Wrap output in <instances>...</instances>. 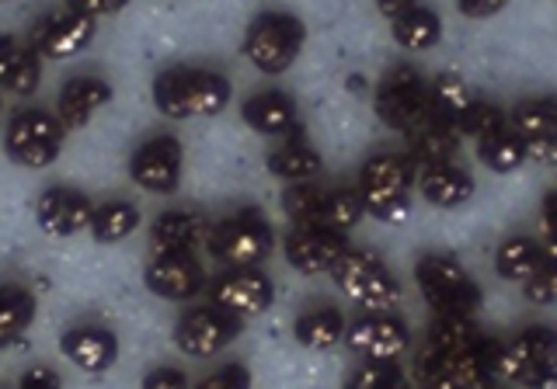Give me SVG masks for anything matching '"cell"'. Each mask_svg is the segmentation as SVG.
Segmentation results:
<instances>
[{
	"instance_id": "cell-1",
	"label": "cell",
	"mask_w": 557,
	"mask_h": 389,
	"mask_svg": "<svg viewBox=\"0 0 557 389\" xmlns=\"http://www.w3.org/2000/svg\"><path fill=\"white\" fill-rule=\"evenodd\" d=\"M231 80L206 66H171L153 80L157 112L174 122L220 115L231 104Z\"/></svg>"
},
{
	"instance_id": "cell-2",
	"label": "cell",
	"mask_w": 557,
	"mask_h": 389,
	"mask_svg": "<svg viewBox=\"0 0 557 389\" xmlns=\"http://www.w3.org/2000/svg\"><path fill=\"white\" fill-rule=\"evenodd\" d=\"M418 292L432 306L435 316H470L474 321L481 310V286L467 275L460 258L453 254H422L414 264Z\"/></svg>"
},
{
	"instance_id": "cell-3",
	"label": "cell",
	"mask_w": 557,
	"mask_h": 389,
	"mask_svg": "<svg viewBox=\"0 0 557 389\" xmlns=\"http://www.w3.org/2000/svg\"><path fill=\"white\" fill-rule=\"evenodd\" d=\"M498 379H509L522 389H554L557 386V330L533 324L509 344H498L495 359Z\"/></svg>"
},
{
	"instance_id": "cell-4",
	"label": "cell",
	"mask_w": 557,
	"mask_h": 389,
	"mask_svg": "<svg viewBox=\"0 0 557 389\" xmlns=\"http://www.w3.org/2000/svg\"><path fill=\"white\" fill-rule=\"evenodd\" d=\"M307 28L289 11H265L244 32V57L265 77H278L296 63L304 52Z\"/></svg>"
},
{
	"instance_id": "cell-5",
	"label": "cell",
	"mask_w": 557,
	"mask_h": 389,
	"mask_svg": "<svg viewBox=\"0 0 557 389\" xmlns=\"http://www.w3.org/2000/svg\"><path fill=\"white\" fill-rule=\"evenodd\" d=\"M327 275L338 286V292L345 299H352V303L362 306V310L383 313V310H391L400 299V286H397L394 272L373 251L348 247V251L335 261V268H331Z\"/></svg>"
},
{
	"instance_id": "cell-6",
	"label": "cell",
	"mask_w": 557,
	"mask_h": 389,
	"mask_svg": "<svg viewBox=\"0 0 557 389\" xmlns=\"http://www.w3.org/2000/svg\"><path fill=\"white\" fill-rule=\"evenodd\" d=\"M373 109L380 122L394 133H411L432 115V91L429 80L422 77V70H414L411 63H397L387 70L376 87V101Z\"/></svg>"
},
{
	"instance_id": "cell-7",
	"label": "cell",
	"mask_w": 557,
	"mask_h": 389,
	"mask_svg": "<svg viewBox=\"0 0 557 389\" xmlns=\"http://www.w3.org/2000/svg\"><path fill=\"white\" fill-rule=\"evenodd\" d=\"M63 126L60 118L46 109H22L14 112L4 129V150L17 167L46 171L60 161L63 153Z\"/></svg>"
},
{
	"instance_id": "cell-8",
	"label": "cell",
	"mask_w": 557,
	"mask_h": 389,
	"mask_svg": "<svg viewBox=\"0 0 557 389\" xmlns=\"http://www.w3.org/2000/svg\"><path fill=\"white\" fill-rule=\"evenodd\" d=\"M209 243H213V254L223 268H261V261L275 251V229L265 219V212L240 209L216 223Z\"/></svg>"
},
{
	"instance_id": "cell-9",
	"label": "cell",
	"mask_w": 557,
	"mask_h": 389,
	"mask_svg": "<svg viewBox=\"0 0 557 389\" xmlns=\"http://www.w3.org/2000/svg\"><path fill=\"white\" fill-rule=\"evenodd\" d=\"M240 330L244 321H237L234 313H226L213 303L191 306L174 324V348L188 359H216L223 355V348H231L237 341Z\"/></svg>"
},
{
	"instance_id": "cell-10",
	"label": "cell",
	"mask_w": 557,
	"mask_h": 389,
	"mask_svg": "<svg viewBox=\"0 0 557 389\" xmlns=\"http://www.w3.org/2000/svg\"><path fill=\"white\" fill-rule=\"evenodd\" d=\"M345 344L362 362H400L411 348V330L394 313H370L345 327Z\"/></svg>"
},
{
	"instance_id": "cell-11",
	"label": "cell",
	"mask_w": 557,
	"mask_h": 389,
	"mask_svg": "<svg viewBox=\"0 0 557 389\" xmlns=\"http://www.w3.org/2000/svg\"><path fill=\"white\" fill-rule=\"evenodd\" d=\"M209 296L213 306L234 313L237 321H251L275 303V286L261 268H223L209 281Z\"/></svg>"
},
{
	"instance_id": "cell-12",
	"label": "cell",
	"mask_w": 557,
	"mask_h": 389,
	"mask_svg": "<svg viewBox=\"0 0 557 389\" xmlns=\"http://www.w3.org/2000/svg\"><path fill=\"white\" fill-rule=\"evenodd\" d=\"M348 251V234L327 226H293L283 240L286 264L300 275H327L335 261Z\"/></svg>"
},
{
	"instance_id": "cell-13",
	"label": "cell",
	"mask_w": 557,
	"mask_h": 389,
	"mask_svg": "<svg viewBox=\"0 0 557 389\" xmlns=\"http://www.w3.org/2000/svg\"><path fill=\"white\" fill-rule=\"evenodd\" d=\"M144 281L153 296L171 299V303H188V299H196L206 289V268L191 251L150 254L144 268Z\"/></svg>"
},
{
	"instance_id": "cell-14",
	"label": "cell",
	"mask_w": 557,
	"mask_h": 389,
	"mask_svg": "<svg viewBox=\"0 0 557 389\" xmlns=\"http://www.w3.org/2000/svg\"><path fill=\"white\" fill-rule=\"evenodd\" d=\"M182 143L174 136H150L129 161V178L153 195H171L182 181Z\"/></svg>"
},
{
	"instance_id": "cell-15",
	"label": "cell",
	"mask_w": 557,
	"mask_h": 389,
	"mask_svg": "<svg viewBox=\"0 0 557 389\" xmlns=\"http://www.w3.org/2000/svg\"><path fill=\"white\" fill-rule=\"evenodd\" d=\"M95 17H84L77 11H63V14H49L42 22H35L32 28V49L46 60H74L91 46L95 39Z\"/></svg>"
},
{
	"instance_id": "cell-16",
	"label": "cell",
	"mask_w": 557,
	"mask_h": 389,
	"mask_svg": "<svg viewBox=\"0 0 557 389\" xmlns=\"http://www.w3.org/2000/svg\"><path fill=\"white\" fill-rule=\"evenodd\" d=\"M95 205L84 191L77 188H63L52 185L39 195V205H35V219H39L42 234L49 237H74L81 229L91 226Z\"/></svg>"
},
{
	"instance_id": "cell-17",
	"label": "cell",
	"mask_w": 557,
	"mask_h": 389,
	"mask_svg": "<svg viewBox=\"0 0 557 389\" xmlns=\"http://www.w3.org/2000/svg\"><path fill=\"white\" fill-rule=\"evenodd\" d=\"M60 351L66 362H74L81 373H91L101 376L119 362V338L109 327H98V324H81V327H70L63 338H60Z\"/></svg>"
},
{
	"instance_id": "cell-18",
	"label": "cell",
	"mask_w": 557,
	"mask_h": 389,
	"mask_svg": "<svg viewBox=\"0 0 557 389\" xmlns=\"http://www.w3.org/2000/svg\"><path fill=\"white\" fill-rule=\"evenodd\" d=\"M478 338H481V330L470 316H435L429 327V341L422 348V355H418V379L429 376L432 368L443 365L446 359L467 351Z\"/></svg>"
},
{
	"instance_id": "cell-19",
	"label": "cell",
	"mask_w": 557,
	"mask_h": 389,
	"mask_svg": "<svg viewBox=\"0 0 557 389\" xmlns=\"http://www.w3.org/2000/svg\"><path fill=\"white\" fill-rule=\"evenodd\" d=\"M112 101V84L101 77H74L57 98V118L63 129H84L87 122Z\"/></svg>"
},
{
	"instance_id": "cell-20",
	"label": "cell",
	"mask_w": 557,
	"mask_h": 389,
	"mask_svg": "<svg viewBox=\"0 0 557 389\" xmlns=\"http://www.w3.org/2000/svg\"><path fill=\"white\" fill-rule=\"evenodd\" d=\"M414 188L422 191V199L435 209H460L463 202L474 199V178L457 164L418 167Z\"/></svg>"
},
{
	"instance_id": "cell-21",
	"label": "cell",
	"mask_w": 557,
	"mask_h": 389,
	"mask_svg": "<svg viewBox=\"0 0 557 389\" xmlns=\"http://www.w3.org/2000/svg\"><path fill=\"white\" fill-rule=\"evenodd\" d=\"M321 167H324L321 153L307 143V136H304L300 126L289 129L283 143H278V147L269 153V171H272V178L286 181V185H304V181H310V178H318Z\"/></svg>"
},
{
	"instance_id": "cell-22",
	"label": "cell",
	"mask_w": 557,
	"mask_h": 389,
	"mask_svg": "<svg viewBox=\"0 0 557 389\" xmlns=\"http://www.w3.org/2000/svg\"><path fill=\"white\" fill-rule=\"evenodd\" d=\"M408 143H411L408 156L418 167L453 164V156H457V150H460V133L453 122H446L440 112L432 109V115L422 122V126L408 133Z\"/></svg>"
},
{
	"instance_id": "cell-23",
	"label": "cell",
	"mask_w": 557,
	"mask_h": 389,
	"mask_svg": "<svg viewBox=\"0 0 557 389\" xmlns=\"http://www.w3.org/2000/svg\"><path fill=\"white\" fill-rule=\"evenodd\" d=\"M202 240V219L196 212L168 209L150 223V254H182L196 251Z\"/></svg>"
},
{
	"instance_id": "cell-24",
	"label": "cell",
	"mask_w": 557,
	"mask_h": 389,
	"mask_svg": "<svg viewBox=\"0 0 557 389\" xmlns=\"http://www.w3.org/2000/svg\"><path fill=\"white\" fill-rule=\"evenodd\" d=\"M240 115L255 133H265V136H286L289 129L300 126V122H296V104L283 91H261L248 98Z\"/></svg>"
},
{
	"instance_id": "cell-25",
	"label": "cell",
	"mask_w": 557,
	"mask_h": 389,
	"mask_svg": "<svg viewBox=\"0 0 557 389\" xmlns=\"http://www.w3.org/2000/svg\"><path fill=\"white\" fill-rule=\"evenodd\" d=\"M345 316L335 306H318L296 316L293 324V338L310 351H331L345 341Z\"/></svg>"
},
{
	"instance_id": "cell-26",
	"label": "cell",
	"mask_w": 557,
	"mask_h": 389,
	"mask_svg": "<svg viewBox=\"0 0 557 389\" xmlns=\"http://www.w3.org/2000/svg\"><path fill=\"white\" fill-rule=\"evenodd\" d=\"M418 164L408 153H376L359 171V188H391V191H414Z\"/></svg>"
},
{
	"instance_id": "cell-27",
	"label": "cell",
	"mask_w": 557,
	"mask_h": 389,
	"mask_svg": "<svg viewBox=\"0 0 557 389\" xmlns=\"http://www.w3.org/2000/svg\"><path fill=\"white\" fill-rule=\"evenodd\" d=\"M550 258L544 251V243H536L533 237H509L498 251H495V272L505 281H527L530 275H536Z\"/></svg>"
},
{
	"instance_id": "cell-28",
	"label": "cell",
	"mask_w": 557,
	"mask_h": 389,
	"mask_svg": "<svg viewBox=\"0 0 557 389\" xmlns=\"http://www.w3.org/2000/svg\"><path fill=\"white\" fill-rule=\"evenodd\" d=\"M391 28H394V42L400 49H408V52H425L432 46H440V39H443L440 14H435L432 8H425V4H418L414 11H408Z\"/></svg>"
},
{
	"instance_id": "cell-29",
	"label": "cell",
	"mask_w": 557,
	"mask_h": 389,
	"mask_svg": "<svg viewBox=\"0 0 557 389\" xmlns=\"http://www.w3.org/2000/svg\"><path fill=\"white\" fill-rule=\"evenodd\" d=\"M35 321V296L22 286H0V348L14 344Z\"/></svg>"
},
{
	"instance_id": "cell-30",
	"label": "cell",
	"mask_w": 557,
	"mask_h": 389,
	"mask_svg": "<svg viewBox=\"0 0 557 389\" xmlns=\"http://www.w3.org/2000/svg\"><path fill=\"white\" fill-rule=\"evenodd\" d=\"M91 237L98 243H122L126 237H133L139 229V209L133 202H104V205H95V216H91Z\"/></svg>"
},
{
	"instance_id": "cell-31",
	"label": "cell",
	"mask_w": 557,
	"mask_h": 389,
	"mask_svg": "<svg viewBox=\"0 0 557 389\" xmlns=\"http://www.w3.org/2000/svg\"><path fill=\"white\" fill-rule=\"evenodd\" d=\"M478 156H481V164L487 171H495V174H512V171H519L522 164L530 161L527 139H519L509 126L492 133L487 139H481V143H478Z\"/></svg>"
},
{
	"instance_id": "cell-32",
	"label": "cell",
	"mask_w": 557,
	"mask_h": 389,
	"mask_svg": "<svg viewBox=\"0 0 557 389\" xmlns=\"http://www.w3.org/2000/svg\"><path fill=\"white\" fill-rule=\"evenodd\" d=\"M554 126H557V98H530V101H519L509 112V129L519 139H527V143L550 136Z\"/></svg>"
},
{
	"instance_id": "cell-33",
	"label": "cell",
	"mask_w": 557,
	"mask_h": 389,
	"mask_svg": "<svg viewBox=\"0 0 557 389\" xmlns=\"http://www.w3.org/2000/svg\"><path fill=\"white\" fill-rule=\"evenodd\" d=\"M359 199H362V209L366 216H373L380 223H405L411 216V191H391V188H359Z\"/></svg>"
},
{
	"instance_id": "cell-34",
	"label": "cell",
	"mask_w": 557,
	"mask_h": 389,
	"mask_svg": "<svg viewBox=\"0 0 557 389\" xmlns=\"http://www.w3.org/2000/svg\"><path fill=\"white\" fill-rule=\"evenodd\" d=\"M429 91H432V109L446 122H453V126H457V118L470 109V101H474V91H470L463 77L457 74H440L429 84Z\"/></svg>"
},
{
	"instance_id": "cell-35",
	"label": "cell",
	"mask_w": 557,
	"mask_h": 389,
	"mask_svg": "<svg viewBox=\"0 0 557 389\" xmlns=\"http://www.w3.org/2000/svg\"><path fill=\"white\" fill-rule=\"evenodd\" d=\"M366 216L362 199L356 188H335L324 191V209H321V226L338 229V234H348L359 219Z\"/></svg>"
},
{
	"instance_id": "cell-36",
	"label": "cell",
	"mask_w": 557,
	"mask_h": 389,
	"mask_svg": "<svg viewBox=\"0 0 557 389\" xmlns=\"http://www.w3.org/2000/svg\"><path fill=\"white\" fill-rule=\"evenodd\" d=\"M509 126V115H505L495 101H484V98H474L470 101V109L457 118V133L467 136V139H487L492 133Z\"/></svg>"
},
{
	"instance_id": "cell-37",
	"label": "cell",
	"mask_w": 557,
	"mask_h": 389,
	"mask_svg": "<svg viewBox=\"0 0 557 389\" xmlns=\"http://www.w3.org/2000/svg\"><path fill=\"white\" fill-rule=\"evenodd\" d=\"M324 209V191L318 185H289L283 191V212L293 219V226H318Z\"/></svg>"
},
{
	"instance_id": "cell-38",
	"label": "cell",
	"mask_w": 557,
	"mask_h": 389,
	"mask_svg": "<svg viewBox=\"0 0 557 389\" xmlns=\"http://www.w3.org/2000/svg\"><path fill=\"white\" fill-rule=\"evenodd\" d=\"M345 389H405V373L397 362H362L345 379Z\"/></svg>"
},
{
	"instance_id": "cell-39",
	"label": "cell",
	"mask_w": 557,
	"mask_h": 389,
	"mask_svg": "<svg viewBox=\"0 0 557 389\" xmlns=\"http://www.w3.org/2000/svg\"><path fill=\"white\" fill-rule=\"evenodd\" d=\"M522 296L533 306H557V261H547L536 275L522 281Z\"/></svg>"
},
{
	"instance_id": "cell-40",
	"label": "cell",
	"mask_w": 557,
	"mask_h": 389,
	"mask_svg": "<svg viewBox=\"0 0 557 389\" xmlns=\"http://www.w3.org/2000/svg\"><path fill=\"white\" fill-rule=\"evenodd\" d=\"M39 80H42V57L28 46L22 66H17V74H14L11 84H8V91L17 95V98H28V95L39 91Z\"/></svg>"
},
{
	"instance_id": "cell-41",
	"label": "cell",
	"mask_w": 557,
	"mask_h": 389,
	"mask_svg": "<svg viewBox=\"0 0 557 389\" xmlns=\"http://www.w3.org/2000/svg\"><path fill=\"white\" fill-rule=\"evenodd\" d=\"M191 389H251V373L240 362H231V365L216 368V373H209Z\"/></svg>"
},
{
	"instance_id": "cell-42",
	"label": "cell",
	"mask_w": 557,
	"mask_h": 389,
	"mask_svg": "<svg viewBox=\"0 0 557 389\" xmlns=\"http://www.w3.org/2000/svg\"><path fill=\"white\" fill-rule=\"evenodd\" d=\"M25 49L28 46H22L17 39H0V91H8V84H11V77L17 74V66H22V60H25Z\"/></svg>"
},
{
	"instance_id": "cell-43",
	"label": "cell",
	"mask_w": 557,
	"mask_h": 389,
	"mask_svg": "<svg viewBox=\"0 0 557 389\" xmlns=\"http://www.w3.org/2000/svg\"><path fill=\"white\" fill-rule=\"evenodd\" d=\"M144 389H191L188 376L182 368H171V365H157L144 376Z\"/></svg>"
},
{
	"instance_id": "cell-44",
	"label": "cell",
	"mask_w": 557,
	"mask_h": 389,
	"mask_svg": "<svg viewBox=\"0 0 557 389\" xmlns=\"http://www.w3.org/2000/svg\"><path fill=\"white\" fill-rule=\"evenodd\" d=\"M540 216H544V251L550 261H557V188L547 191L544 205H540Z\"/></svg>"
},
{
	"instance_id": "cell-45",
	"label": "cell",
	"mask_w": 557,
	"mask_h": 389,
	"mask_svg": "<svg viewBox=\"0 0 557 389\" xmlns=\"http://www.w3.org/2000/svg\"><path fill=\"white\" fill-rule=\"evenodd\" d=\"M17 389H63V379H60L57 368L32 365L22 373V379H17Z\"/></svg>"
},
{
	"instance_id": "cell-46",
	"label": "cell",
	"mask_w": 557,
	"mask_h": 389,
	"mask_svg": "<svg viewBox=\"0 0 557 389\" xmlns=\"http://www.w3.org/2000/svg\"><path fill=\"white\" fill-rule=\"evenodd\" d=\"M129 0H70V11H77L84 17H109V14H119L122 8H126Z\"/></svg>"
},
{
	"instance_id": "cell-47",
	"label": "cell",
	"mask_w": 557,
	"mask_h": 389,
	"mask_svg": "<svg viewBox=\"0 0 557 389\" xmlns=\"http://www.w3.org/2000/svg\"><path fill=\"white\" fill-rule=\"evenodd\" d=\"M527 153H530V161H536V164L557 167V126L550 129V136L536 139V143H527Z\"/></svg>"
},
{
	"instance_id": "cell-48",
	"label": "cell",
	"mask_w": 557,
	"mask_h": 389,
	"mask_svg": "<svg viewBox=\"0 0 557 389\" xmlns=\"http://www.w3.org/2000/svg\"><path fill=\"white\" fill-rule=\"evenodd\" d=\"M505 4H509V0H460V14L481 22V17H495Z\"/></svg>"
},
{
	"instance_id": "cell-49",
	"label": "cell",
	"mask_w": 557,
	"mask_h": 389,
	"mask_svg": "<svg viewBox=\"0 0 557 389\" xmlns=\"http://www.w3.org/2000/svg\"><path fill=\"white\" fill-rule=\"evenodd\" d=\"M376 8H380V14L394 25V22H400V17H405L408 11L418 8V0H376Z\"/></svg>"
},
{
	"instance_id": "cell-50",
	"label": "cell",
	"mask_w": 557,
	"mask_h": 389,
	"mask_svg": "<svg viewBox=\"0 0 557 389\" xmlns=\"http://www.w3.org/2000/svg\"><path fill=\"white\" fill-rule=\"evenodd\" d=\"M0 4H4V0H0Z\"/></svg>"
},
{
	"instance_id": "cell-51",
	"label": "cell",
	"mask_w": 557,
	"mask_h": 389,
	"mask_svg": "<svg viewBox=\"0 0 557 389\" xmlns=\"http://www.w3.org/2000/svg\"><path fill=\"white\" fill-rule=\"evenodd\" d=\"M405 389H408V386H405Z\"/></svg>"
}]
</instances>
